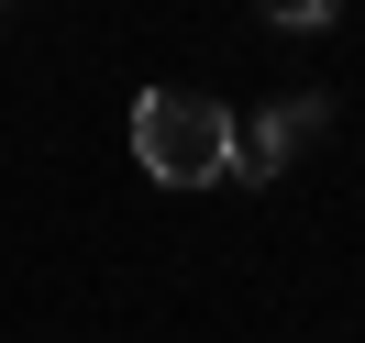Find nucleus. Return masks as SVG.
I'll return each instance as SVG.
<instances>
[{
	"instance_id": "f03ea898",
	"label": "nucleus",
	"mask_w": 365,
	"mask_h": 343,
	"mask_svg": "<svg viewBox=\"0 0 365 343\" xmlns=\"http://www.w3.org/2000/svg\"><path fill=\"white\" fill-rule=\"evenodd\" d=\"M321 133H332V100H321V89H288V100H266V111L232 133V166H244V178H288V155L321 144Z\"/></svg>"
},
{
	"instance_id": "7ed1b4c3",
	"label": "nucleus",
	"mask_w": 365,
	"mask_h": 343,
	"mask_svg": "<svg viewBox=\"0 0 365 343\" xmlns=\"http://www.w3.org/2000/svg\"><path fill=\"white\" fill-rule=\"evenodd\" d=\"M255 11H266L277 34H321V23H332V11H343V0H255Z\"/></svg>"
},
{
	"instance_id": "f257e3e1",
	"label": "nucleus",
	"mask_w": 365,
	"mask_h": 343,
	"mask_svg": "<svg viewBox=\"0 0 365 343\" xmlns=\"http://www.w3.org/2000/svg\"><path fill=\"white\" fill-rule=\"evenodd\" d=\"M133 166L155 188H210L232 178V111L210 89H144L133 100Z\"/></svg>"
}]
</instances>
